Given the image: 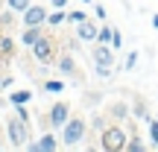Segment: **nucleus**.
Listing matches in <instances>:
<instances>
[{"label": "nucleus", "instance_id": "obj_14", "mask_svg": "<svg viewBox=\"0 0 158 152\" xmlns=\"http://www.w3.org/2000/svg\"><path fill=\"white\" fill-rule=\"evenodd\" d=\"M9 102L12 105H27V102H32V91H15V94H9Z\"/></svg>", "mask_w": 158, "mask_h": 152}, {"label": "nucleus", "instance_id": "obj_8", "mask_svg": "<svg viewBox=\"0 0 158 152\" xmlns=\"http://www.w3.org/2000/svg\"><path fill=\"white\" fill-rule=\"evenodd\" d=\"M21 23L23 27H41V23H47V9L41 3H32L29 9L21 12Z\"/></svg>", "mask_w": 158, "mask_h": 152}, {"label": "nucleus", "instance_id": "obj_29", "mask_svg": "<svg viewBox=\"0 0 158 152\" xmlns=\"http://www.w3.org/2000/svg\"><path fill=\"white\" fill-rule=\"evenodd\" d=\"M50 3H53V9H68L70 0H50Z\"/></svg>", "mask_w": 158, "mask_h": 152}, {"label": "nucleus", "instance_id": "obj_22", "mask_svg": "<svg viewBox=\"0 0 158 152\" xmlns=\"http://www.w3.org/2000/svg\"><path fill=\"white\" fill-rule=\"evenodd\" d=\"M111 47H114V50H120V47H123V32H120L117 27L111 29Z\"/></svg>", "mask_w": 158, "mask_h": 152}, {"label": "nucleus", "instance_id": "obj_18", "mask_svg": "<svg viewBox=\"0 0 158 152\" xmlns=\"http://www.w3.org/2000/svg\"><path fill=\"white\" fill-rule=\"evenodd\" d=\"M111 29H114V27H108V23L102 21L100 32H97V41H100V44H111Z\"/></svg>", "mask_w": 158, "mask_h": 152}, {"label": "nucleus", "instance_id": "obj_10", "mask_svg": "<svg viewBox=\"0 0 158 152\" xmlns=\"http://www.w3.org/2000/svg\"><path fill=\"white\" fill-rule=\"evenodd\" d=\"M97 32H100V27H97L91 18H85V21L76 23V38L85 41V44H94V41H97Z\"/></svg>", "mask_w": 158, "mask_h": 152}, {"label": "nucleus", "instance_id": "obj_7", "mask_svg": "<svg viewBox=\"0 0 158 152\" xmlns=\"http://www.w3.org/2000/svg\"><path fill=\"white\" fill-rule=\"evenodd\" d=\"M59 146H62V138H56L53 132H47V135H41L38 141H29L27 146V152H56Z\"/></svg>", "mask_w": 158, "mask_h": 152}, {"label": "nucleus", "instance_id": "obj_28", "mask_svg": "<svg viewBox=\"0 0 158 152\" xmlns=\"http://www.w3.org/2000/svg\"><path fill=\"white\" fill-rule=\"evenodd\" d=\"M94 129H97V132L106 129V117H100V114H97V117H94Z\"/></svg>", "mask_w": 158, "mask_h": 152}, {"label": "nucleus", "instance_id": "obj_9", "mask_svg": "<svg viewBox=\"0 0 158 152\" xmlns=\"http://www.w3.org/2000/svg\"><path fill=\"white\" fill-rule=\"evenodd\" d=\"M56 70H59L62 76L79 79V68H76V59L70 56V53H62V56H56Z\"/></svg>", "mask_w": 158, "mask_h": 152}, {"label": "nucleus", "instance_id": "obj_16", "mask_svg": "<svg viewBox=\"0 0 158 152\" xmlns=\"http://www.w3.org/2000/svg\"><path fill=\"white\" fill-rule=\"evenodd\" d=\"M15 53V41L12 35H0V56H12Z\"/></svg>", "mask_w": 158, "mask_h": 152}, {"label": "nucleus", "instance_id": "obj_2", "mask_svg": "<svg viewBox=\"0 0 158 152\" xmlns=\"http://www.w3.org/2000/svg\"><path fill=\"white\" fill-rule=\"evenodd\" d=\"M85 135H88V123H85V117H79V114H70V120L62 126V146L76 149L79 143L85 141Z\"/></svg>", "mask_w": 158, "mask_h": 152}, {"label": "nucleus", "instance_id": "obj_4", "mask_svg": "<svg viewBox=\"0 0 158 152\" xmlns=\"http://www.w3.org/2000/svg\"><path fill=\"white\" fill-rule=\"evenodd\" d=\"M91 56H94V70L100 79H108L111 76V68H114V47L111 44H100L97 41V47L91 50Z\"/></svg>", "mask_w": 158, "mask_h": 152}, {"label": "nucleus", "instance_id": "obj_19", "mask_svg": "<svg viewBox=\"0 0 158 152\" xmlns=\"http://www.w3.org/2000/svg\"><path fill=\"white\" fill-rule=\"evenodd\" d=\"M147 123H149V146H152V149H158V120H152V117H149Z\"/></svg>", "mask_w": 158, "mask_h": 152}, {"label": "nucleus", "instance_id": "obj_12", "mask_svg": "<svg viewBox=\"0 0 158 152\" xmlns=\"http://www.w3.org/2000/svg\"><path fill=\"white\" fill-rule=\"evenodd\" d=\"M41 35H44V32H41V27H23V35H21V44H23V47H32L35 41L41 38Z\"/></svg>", "mask_w": 158, "mask_h": 152}, {"label": "nucleus", "instance_id": "obj_26", "mask_svg": "<svg viewBox=\"0 0 158 152\" xmlns=\"http://www.w3.org/2000/svg\"><path fill=\"white\" fill-rule=\"evenodd\" d=\"M0 23H3V27H12V23H15V15H12V9L0 15Z\"/></svg>", "mask_w": 158, "mask_h": 152}, {"label": "nucleus", "instance_id": "obj_15", "mask_svg": "<svg viewBox=\"0 0 158 152\" xmlns=\"http://www.w3.org/2000/svg\"><path fill=\"white\" fill-rule=\"evenodd\" d=\"M143 149H147V143H143L138 135H129V141H126V149H123V152H143Z\"/></svg>", "mask_w": 158, "mask_h": 152}, {"label": "nucleus", "instance_id": "obj_1", "mask_svg": "<svg viewBox=\"0 0 158 152\" xmlns=\"http://www.w3.org/2000/svg\"><path fill=\"white\" fill-rule=\"evenodd\" d=\"M3 129H6V141H9V146H15V149H23L29 143V138H32L29 123H27V120H21L18 114H15V117H6Z\"/></svg>", "mask_w": 158, "mask_h": 152}, {"label": "nucleus", "instance_id": "obj_27", "mask_svg": "<svg viewBox=\"0 0 158 152\" xmlns=\"http://www.w3.org/2000/svg\"><path fill=\"white\" fill-rule=\"evenodd\" d=\"M15 114H18L21 120H27V123H29V111H27V105H15Z\"/></svg>", "mask_w": 158, "mask_h": 152}, {"label": "nucleus", "instance_id": "obj_5", "mask_svg": "<svg viewBox=\"0 0 158 152\" xmlns=\"http://www.w3.org/2000/svg\"><path fill=\"white\" fill-rule=\"evenodd\" d=\"M29 53L35 56V62H41V64H53V62H56V41H53L50 35H41V38L35 41L32 47H29Z\"/></svg>", "mask_w": 158, "mask_h": 152}, {"label": "nucleus", "instance_id": "obj_30", "mask_svg": "<svg viewBox=\"0 0 158 152\" xmlns=\"http://www.w3.org/2000/svg\"><path fill=\"white\" fill-rule=\"evenodd\" d=\"M6 143H9L6 141V129H0V149H6Z\"/></svg>", "mask_w": 158, "mask_h": 152}, {"label": "nucleus", "instance_id": "obj_13", "mask_svg": "<svg viewBox=\"0 0 158 152\" xmlns=\"http://www.w3.org/2000/svg\"><path fill=\"white\" fill-rule=\"evenodd\" d=\"M64 21H68V12H64V9H53V12H47V23H50V27H62Z\"/></svg>", "mask_w": 158, "mask_h": 152}, {"label": "nucleus", "instance_id": "obj_31", "mask_svg": "<svg viewBox=\"0 0 158 152\" xmlns=\"http://www.w3.org/2000/svg\"><path fill=\"white\" fill-rule=\"evenodd\" d=\"M152 27L158 29V12H155V15H152Z\"/></svg>", "mask_w": 158, "mask_h": 152}, {"label": "nucleus", "instance_id": "obj_25", "mask_svg": "<svg viewBox=\"0 0 158 152\" xmlns=\"http://www.w3.org/2000/svg\"><path fill=\"white\" fill-rule=\"evenodd\" d=\"M94 15H97V21H108V12L102 3H94Z\"/></svg>", "mask_w": 158, "mask_h": 152}, {"label": "nucleus", "instance_id": "obj_21", "mask_svg": "<svg viewBox=\"0 0 158 152\" xmlns=\"http://www.w3.org/2000/svg\"><path fill=\"white\" fill-rule=\"evenodd\" d=\"M135 64H138V50H132L129 56L123 59V70H135Z\"/></svg>", "mask_w": 158, "mask_h": 152}, {"label": "nucleus", "instance_id": "obj_24", "mask_svg": "<svg viewBox=\"0 0 158 152\" xmlns=\"http://www.w3.org/2000/svg\"><path fill=\"white\" fill-rule=\"evenodd\" d=\"M132 114H135V117H141V120H149V114H147V105H143V102H135Z\"/></svg>", "mask_w": 158, "mask_h": 152}, {"label": "nucleus", "instance_id": "obj_6", "mask_svg": "<svg viewBox=\"0 0 158 152\" xmlns=\"http://www.w3.org/2000/svg\"><path fill=\"white\" fill-rule=\"evenodd\" d=\"M70 120V105L68 102H56V105L47 111V126L50 129H56V132H62V126Z\"/></svg>", "mask_w": 158, "mask_h": 152}, {"label": "nucleus", "instance_id": "obj_20", "mask_svg": "<svg viewBox=\"0 0 158 152\" xmlns=\"http://www.w3.org/2000/svg\"><path fill=\"white\" fill-rule=\"evenodd\" d=\"M6 6H9L12 12H23V9L32 6V0H6Z\"/></svg>", "mask_w": 158, "mask_h": 152}, {"label": "nucleus", "instance_id": "obj_11", "mask_svg": "<svg viewBox=\"0 0 158 152\" xmlns=\"http://www.w3.org/2000/svg\"><path fill=\"white\" fill-rule=\"evenodd\" d=\"M106 114H108L111 120H126V117H129L132 111H129V105H126L123 100H117V102H111V105L106 108Z\"/></svg>", "mask_w": 158, "mask_h": 152}, {"label": "nucleus", "instance_id": "obj_3", "mask_svg": "<svg viewBox=\"0 0 158 152\" xmlns=\"http://www.w3.org/2000/svg\"><path fill=\"white\" fill-rule=\"evenodd\" d=\"M126 141H129V135H126V129L117 126V123L106 126V129L100 132V146L106 149V152H123L126 149Z\"/></svg>", "mask_w": 158, "mask_h": 152}, {"label": "nucleus", "instance_id": "obj_23", "mask_svg": "<svg viewBox=\"0 0 158 152\" xmlns=\"http://www.w3.org/2000/svg\"><path fill=\"white\" fill-rule=\"evenodd\" d=\"M85 18H88V12H82V9L68 12V21H70V23H79V21H85Z\"/></svg>", "mask_w": 158, "mask_h": 152}, {"label": "nucleus", "instance_id": "obj_32", "mask_svg": "<svg viewBox=\"0 0 158 152\" xmlns=\"http://www.w3.org/2000/svg\"><path fill=\"white\" fill-rule=\"evenodd\" d=\"M3 79H6V76H0V88H3Z\"/></svg>", "mask_w": 158, "mask_h": 152}, {"label": "nucleus", "instance_id": "obj_17", "mask_svg": "<svg viewBox=\"0 0 158 152\" xmlns=\"http://www.w3.org/2000/svg\"><path fill=\"white\" fill-rule=\"evenodd\" d=\"M44 91H47V94H62V91H64V82H62V79H47V82H44Z\"/></svg>", "mask_w": 158, "mask_h": 152}]
</instances>
